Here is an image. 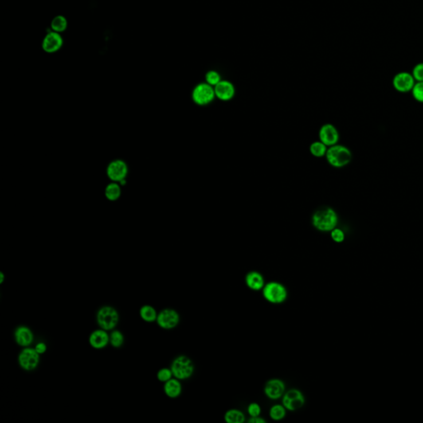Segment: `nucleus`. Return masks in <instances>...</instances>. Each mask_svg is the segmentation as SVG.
I'll return each mask as SVG.
<instances>
[{"instance_id":"nucleus-1","label":"nucleus","mask_w":423,"mask_h":423,"mask_svg":"<svg viewBox=\"0 0 423 423\" xmlns=\"http://www.w3.org/2000/svg\"><path fill=\"white\" fill-rule=\"evenodd\" d=\"M338 224V213L331 207L321 208L311 216V224L320 232H331Z\"/></svg>"},{"instance_id":"nucleus-2","label":"nucleus","mask_w":423,"mask_h":423,"mask_svg":"<svg viewBox=\"0 0 423 423\" xmlns=\"http://www.w3.org/2000/svg\"><path fill=\"white\" fill-rule=\"evenodd\" d=\"M326 159L329 165L332 167H345L352 160V153L346 146L336 144L329 146L326 154Z\"/></svg>"},{"instance_id":"nucleus-3","label":"nucleus","mask_w":423,"mask_h":423,"mask_svg":"<svg viewBox=\"0 0 423 423\" xmlns=\"http://www.w3.org/2000/svg\"><path fill=\"white\" fill-rule=\"evenodd\" d=\"M120 320L118 310L112 306L100 307L96 314V322L99 328L105 331H113L116 328Z\"/></svg>"},{"instance_id":"nucleus-4","label":"nucleus","mask_w":423,"mask_h":423,"mask_svg":"<svg viewBox=\"0 0 423 423\" xmlns=\"http://www.w3.org/2000/svg\"><path fill=\"white\" fill-rule=\"evenodd\" d=\"M170 369L174 378L180 381H185L193 375L194 365L186 355H179L172 361Z\"/></svg>"},{"instance_id":"nucleus-5","label":"nucleus","mask_w":423,"mask_h":423,"mask_svg":"<svg viewBox=\"0 0 423 423\" xmlns=\"http://www.w3.org/2000/svg\"><path fill=\"white\" fill-rule=\"evenodd\" d=\"M263 296L269 303L280 304L288 298V291L279 282H269L263 288Z\"/></svg>"},{"instance_id":"nucleus-6","label":"nucleus","mask_w":423,"mask_h":423,"mask_svg":"<svg viewBox=\"0 0 423 423\" xmlns=\"http://www.w3.org/2000/svg\"><path fill=\"white\" fill-rule=\"evenodd\" d=\"M216 98L214 87L208 83L197 84L192 92L193 103L198 106H206L214 100Z\"/></svg>"},{"instance_id":"nucleus-7","label":"nucleus","mask_w":423,"mask_h":423,"mask_svg":"<svg viewBox=\"0 0 423 423\" xmlns=\"http://www.w3.org/2000/svg\"><path fill=\"white\" fill-rule=\"evenodd\" d=\"M40 355L34 347H24L17 357V363L23 370L32 371L38 367L40 364Z\"/></svg>"},{"instance_id":"nucleus-8","label":"nucleus","mask_w":423,"mask_h":423,"mask_svg":"<svg viewBox=\"0 0 423 423\" xmlns=\"http://www.w3.org/2000/svg\"><path fill=\"white\" fill-rule=\"evenodd\" d=\"M180 320L181 318L178 311L172 308H165L158 314L157 323L164 330H171L178 326Z\"/></svg>"},{"instance_id":"nucleus-9","label":"nucleus","mask_w":423,"mask_h":423,"mask_svg":"<svg viewBox=\"0 0 423 423\" xmlns=\"http://www.w3.org/2000/svg\"><path fill=\"white\" fill-rule=\"evenodd\" d=\"M282 404L290 412L298 410L305 404V397L299 389H290L284 393L282 398Z\"/></svg>"},{"instance_id":"nucleus-10","label":"nucleus","mask_w":423,"mask_h":423,"mask_svg":"<svg viewBox=\"0 0 423 423\" xmlns=\"http://www.w3.org/2000/svg\"><path fill=\"white\" fill-rule=\"evenodd\" d=\"M415 84L416 80L413 75L406 71L397 73L393 79V88L399 93L411 92Z\"/></svg>"},{"instance_id":"nucleus-11","label":"nucleus","mask_w":423,"mask_h":423,"mask_svg":"<svg viewBox=\"0 0 423 423\" xmlns=\"http://www.w3.org/2000/svg\"><path fill=\"white\" fill-rule=\"evenodd\" d=\"M127 172L128 169L127 164L121 160L112 161L107 168V176L114 182L119 183L123 180H126Z\"/></svg>"},{"instance_id":"nucleus-12","label":"nucleus","mask_w":423,"mask_h":423,"mask_svg":"<svg viewBox=\"0 0 423 423\" xmlns=\"http://www.w3.org/2000/svg\"><path fill=\"white\" fill-rule=\"evenodd\" d=\"M318 136L321 142L328 147L338 144L340 140L339 131L337 127L331 123L322 125L319 130Z\"/></svg>"},{"instance_id":"nucleus-13","label":"nucleus","mask_w":423,"mask_h":423,"mask_svg":"<svg viewBox=\"0 0 423 423\" xmlns=\"http://www.w3.org/2000/svg\"><path fill=\"white\" fill-rule=\"evenodd\" d=\"M63 38L58 32H48L42 41V49L47 53H55L62 48Z\"/></svg>"},{"instance_id":"nucleus-14","label":"nucleus","mask_w":423,"mask_h":423,"mask_svg":"<svg viewBox=\"0 0 423 423\" xmlns=\"http://www.w3.org/2000/svg\"><path fill=\"white\" fill-rule=\"evenodd\" d=\"M264 394L270 399L277 400L283 397L285 392V385L284 381L279 379H272L266 383L264 386Z\"/></svg>"},{"instance_id":"nucleus-15","label":"nucleus","mask_w":423,"mask_h":423,"mask_svg":"<svg viewBox=\"0 0 423 423\" xmlns=\"http://www.w3.org/2000/svg\"><path fill=\"white\" fill-rule=\"evenodd\" d=\"M13 337H14V341L17 346L24 347V348L30 346L34 342V333L31 330V328L24 325L18 326L15 329Z\"/></svg>"},{"instance_id":"nucleus-16","label":"nucleus","mask_w":423,"mask_h":423,"mask_svg":"<svg viewBox=\"0 0 423 423\" xmlns=\"http://www.w3.org/2000/svg\"><path fill=\"white\" fill-rule=\"evenodd\" d=\"M216 98L221 101H230L236 95L234 84L228 80H221L214 87Z\"/></svg>"},{"instance_id":"nucleus-17","label":"nucleus","mask_w":423,"mask_h":423,"mask_svg":"<svg viewBox=\"0 0 423 423\" xmlns=\"http://www.w3.org/2000/svg\"><path fill=\"white\" fill-rule=\"evenodd\" d=\"M88 344L95 350L104 349L109 344V334L103 329H97L88 337Z\"/></svg>"},{"instance_id":"nucleus-18","label":"nucleus","mask_w":423,"mask_h":423,"mask_svg":"<svg viewBox=\"0 0 423 423\" xmlns=\"http://www.w3.org/2000/svg\"><path fill=\"white\" fill-rule=\"evenodd\" d=\"M246 284L251 290L254 291H260L264 288V277L257 271H251L246 276Z\"/></svg>"},{"instance_id":"nucleus-19","label":"nucleus","mask_w":423,"mask_h":423,"mask_svg":"<svg viewBox=\"0 0 423 423\" xmlns=\"http://www.w3.org/2000/svg\"><path fill=\"white\" fill-rule=\"evenodd\" d=\"M164 393L170 398H177L182 393V385L181 381L176 378L170 379L165 383L163 387Z\"/></svg>"},{"instance_id":"nucleus-20","label":"nucleus","mask_w":423,"mask_h":423,"mask_svg":"<svg viewBox=\"0 0 423 423\" xmlns=\"http://www.w3.org/2000/svg\"><path fill=\"white\" fill-rule=\"evenodd\" d=\"M139 315L140 318H142L144 322L150 323V322H157L158 313L153 306L146 304L140 308Z\"/></svg>"},{"instance_id":"nucleus-21","label":"nucleus","mask_w":423,"mask_h":423,"mask_svg":"<svg viewBox=\"0 0 423 423\" xmlns=\"http://www.w3.org/2000/svg\"><path fill=\"white\" fill-rule=\"evenodd\" d=\"M67 27H68V21L62 15H58L54 17L52 23H51L52 31L58 32V33H61V32L66 30Z\"/></svg>"},{"instance_id":"nucleus-22","label":"nucleus","mask_w":423,"mask_h":423,"mask_svg":"<svg viewBox=\"0 0 423 423\" xmlns=\"http://www.w3.org/2000/svg\"><path fill=\"white\" fill-rule=\"evenodd\" d=\"M121 195V185L119 183H111L105 189V196L110 201H115Z\"/></svg>"},{"instance_id":"nucleus-23","label":"nucleus","mask_w":423,"mask_h":423,"mask_svg":"<svg viewBox=\"0 0 423 423\" xmlns=\"http://www.w3.org/2000/svg\"><path fill=\"white\" fill-rule=\"evenodd\" d=\"M224 419L226 422L228 423H243L245 421L246 417L241 411L232 409L225 413Z\"/></svg>"},{"instance_id":"nucleus-24","label":"nucleus","mask_w":423,"mask_h":423,"mask_svg":"<svg viewBox=\"0 0 423 423\" xmlns=\"http://www.w3.org/2000/svg\"><path fill=\"white\" fill-rule=\"evenodd\" d=\"M327 149H328V146H326L324 143H322L321 141L313 142V143L310 145L309 147L310 152H311V155H314V157H318V158L326 157Z\"/></svg>"},{"instance_id":"nucleus-25","label":"nucleus","mask_w":423,"mask_h":423,"mask_svg":"<svg viewBox=\"0 0 423 423\" xmlns=\"http://www.w3.org/2000/svg\"><path fill=\"white\" fill-rule=\"evenodd\" d=\"M125 338L122 331L114 329L109 334V344L114 348H120L124 344Z\"/></svg>"},{"instance_id":"nucleus-26","label":"nucleus","mask_w":423,"mask_h":423,"mask_svg":"<svg viewBox=\"0 0 423 423\" xmlns=\"http://www.w3.org/2000/svg\"><path fill=\"white\" fill-rule=\"evenodd\" d=\"M286 409L284 405H274L270 410V417L275 421H280L286 416Z\"/></svg>"},{"instance_id":"nucleus-27","label":"nucleus","mask_w":423,"mask_h":423,"mask_svg":"<svg viewBox=\"0 0 423 423\" xmlns=\"http://www.w3.org/2000/svg\"><path fill=\"white\" fill-rule=\"evenodd\" d=\"M205 80H206V83L215 87L222 80H221V75L217 71H209L205 75Z\"/></svg>"},{"instance_id":"nucleus-28","label":"nucleus","mask_w":423,"mask_h":423,"mask_svg":"<svg viewBox=\"0 0 423 423\" xmlns=\"http://www.w3.org/2000/svg\"><path fill=\"white\" fill-rule=\"evenodd\" d=\"M173 373L170 368H162L157 372V378L160 382L166 383L173 378Z\"/></svg>"},{"instance_id":"nucleus-29","label":"nucleus","mask_w":423,"mask_h":423,"mask_svg":"<svg viewBox=\"0 0 423 423\" xmlns=\"http://www.w3.org/2000/svg\"><path fill=\"white\" fill-rule=\"evenodd\" d=\"M411 92L416 101L423 103V82H417Z\"/></svg>"},{"instance_id":"nucleus-30","label":"nucleus","mask_w":423,"mask_h":423,"mask_svg":"<svg viewBox=\"0 0 423 423\" xmlns=\"http://www.w3.org/2000/svg\"><path fill=\"white\" fill-rule=\"evenodd\" d=\"M412 75L416 81L423 82V62L418 63L413 67Z\"/></svg>"},{"instance_id":"nucleus-31","label":"nucleus","mask_w":423,"mask_h":423,"mask_svg":"<svg viewBox=\"0 0 423 423\" xmlns=\"http://www.w3.org/2000/svg\"><path fill=\"white\" fill-rule=\"evenodd\" d=\"M331 237L335 242L342 243L345 240V233L342 229L336 228L331 232Z\"/></svg>"},{"instance_id":"nucleus-32","label":"nucleus","mask_w":423,"mask_h":423,"mask_svg":"<svg viewBox=\"0 0 423 423\" xmlns=\"http://www.w3.org/2000/svg\"><path fill=\"white\" fill-rule=\"evenodd\" d=\"M247 412L251 417H259L261 413V408L256 403H252L247 408Z\"/></svg>"},{"instance_id":"nucleus-33","label":"nucleus","mask_w":423,"mask_h":423,"mask_svg":"<svg viewBox=\"0 0 423 423\" xmlns=\"http://www.w3.org/2000/svg\"><path fill=\"white\" fill-rule=\"evenodd\" d=\"M34 348L35 350H37V352L39 354H43L47 352L48 346H47V344H46L45 342H40L35 345Z\"/></svg>"},{"instance_id":"nucleus-34","label":"nucleus","mask_w":423,"mask_h":423,"mask_svg":"<svg viewBox=\"0 0 423 423\" xmlns=\"http://www.w3.org/2000/svg\"><path fill=\"white\" fill-rule=\"evenodd\" d=\"M248 422L250 423H265V420L259 417H251V418L248 420Z\"/></svg>"},{"instance_id":"nucleus-35","label":"nucleus","mask_w":423,"mask_h":423,"mask_svg":"<svg viewBox=\"0 0 423 423\" xmlns=\"http://www.w3.org/2000/svg\"><path fill=\"white\" fill-rule=\"evenodd\" d=\"M5 280V275L3 273L2 271L0 272V284H4Z\"/></svg>"}]
</instances>
